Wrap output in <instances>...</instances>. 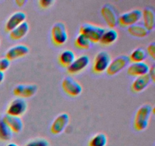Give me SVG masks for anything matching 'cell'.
Returning a JSON list of instances; mask_svg holds the SVG:
<instances>
[{"label": "cell", "mask_w": 155, "mask_h": 146, "mask_svg": "<svg viewBox=\"0 0 155 146\" xmlns=\"http://www.w3.org/2000/svg\"><path fill=\"white\" fill-rule=\"evenodd\" d=\"M25 146H49V143L45 138H36L27 142Z\"/></svg>", "instance_id": "4316f807"}, {"label": "cell", "mask_w": 155, "mask_h": 146, "mask_svg": "<svg viewBox=\"0 0 155 146\" xmlns=\"http://www.w3.org/2000/svg\"><path fill=\"white\" fill-rule=\"evenodd\" d=\"M127 30L130 34L136 37H145L149 33V31L147 30L144 24H140V23H136L133 25L130 26L128 27Z\"/></svg>", "instance_id": "ffe728a7"}, {"label": "cell", "mask_w": 155, "mask_h": 146, "mask_svg": "<svg viewBox=\"0 0 155 146\" xmlns=\"http://www.w3.org/2000/svg\"><path fill=\"white\" fill-rule=\"evenodd\" d=\"M26 2H27V1H25V0H22V1H21V0H18V1L15 2V3H16L19 7H21V6L24 5Z\"/></svg>", "instance_id": "1f68e13d"}, {"label": "cell", "mask_w": 155, "mask_h": 146, "mask_svg": "<svg viewBox=\"0 0 155 146\" xmlns=\"http://www.w3.org/2000/svg\"><path fill=\"white\" fill-rule=\"evenodd\" d=\"M148 75H149V77L151 78V82H154V80H155V66H154V65H152V66L149 68V71H148Z\"/></svg>", "instance_id": "4dcf8cb0"}, {"label": "cell", "mask_w": 155, "mask_h": 146, "mask_svg": "<svg viewBox=\"0 0 155 146\" xmlns=\"http://www.w3.org/2000/svg\"><path fill=\"white\" fill-rule=\"evenodd\" d=\"M111 61L110 54L106 51L98 52L95 56L92 65V70L95 73L100 74L107 71Z\"/></svg>", "instance_id": "3957f363"}, {"label": "cell", "mask_w": 155, "mask_h": 146, "mask_svg": "<svg viewBox=\"0 0 155 146\" xmlns=\"http://www.w3.org/2000/svg\"><path fill=\"white\" fill-rule=\"evenodd\" d=\"M70 121L69 115L66 113H62L56 116L51 126V132L54 135H58L64 132Z\"/></svg>", "instance_id": "30bf717a"}, {"label": "cell", "mask_w": 155, "mask_h": 146, "mask_svg": "<svg viewBox=\"0 0 155 146\" xmlns=\"http://www.w3.org/2000/svg\"><path fill=\"white\" fill-rule=\"evenodd\" d=\"M13 136V132L9 128L2 120L0 118V140L3 141H7L12 139Z\"/></svg>", "instance_id": "603a6c76"}, {"label": "cell", "mask_w": 155, "mask_h": 146, "mask_svg": "<svg viewBox=\"0 0 155 146\" xmlns=\"http://www.w3.org/2000/svg\"><path fill=\"white\" fill-rule=\"evenodd\" d=\"M153 110L150 104H144L138 109L134 119V127L136 130L141 132L146 129Z\"/></svg>", "instance_id": "6da1fadb"}, {"label": "cell", "mask_w": 155, "mask_h": 146, "mask_svg": "<svg viewBox=\"0 0 155 146\" xmlns=\"http://www.w3.org/2000/svg\"><path fill=\"white\" fill-rule=\"evenodd\" d=\"M4 78H5V73L3 72V71H0V84L4 81Z\"/></svg>", "instance_id": "d6a6232c"}, {"label": "cell", "mask_w": 155, "mask_h": 146, "mask_svg": "<svg viewBox=\"0 0 155 146\" xmlns=\"http://www.w3.org/2000/svg\"><path fill=\"white\" fill-rule=\"evenodd\" d=\"M147 53L144 49L136 48L131 53L130 56H129L130 61L132 62H142L146 59Z\"/></svg>", "instance_id": "cb8c5ba5"}, {"label": "cell", "mask_w": 155, "mask_h": 146, "mask_svg": "<svg viewBox=\"0 0 155 146\" xmlns=\"http://www.w3.org/2000/svg\"><path fill=\"white\" fill-rule=\"evenodd\" d=\"M149 68V65L145 62H133L131 65L128 66L127 73L130 75L139 77V76L145 75L148 74Z\"/></svg>", "instance_id": "9a60e30c"}, {"label": "cell", "mask_w": 155, "mask_h": 146, "mask_svg": "<svg viewBox=\"0 0 155 146\" xmlns=\"http://www.w3.org/2000/svg\"><path fill=\"white\" fill-rule=\"evenodd\" d=\"M117 38L118 33L117 32V30L112 28L107 29V30L105 29L104 32L103 33L101 40H100L99 43H101V44H102V45H110V44L116 42Z\"/></svg>", "instance_id": "7402d4cb"}, {"label": "cell", "mask_w": 155, "mask_h": 146, "mask_svg": "<svg viewBox=\"0 0 155 146\" xmlns=\"http://www.w3.org/2000/svg\"><path fill=\"white\" fill-rule=\"evenodd\" d=\"M105 29L91 24H83L80 27V33L85 35L92 43H99Z\"/></svg>", "instance_id": "7a4b0ae2"}, {"label": "cell", "mask_w": 155, "mask_h": 146, "mask_svg": "<svg viewBox=\"0 0 155 146\" xmlns=\"http://www.w3.org/2000/svg\"><path fill=\"white\" fill-rule=\"evenodd\" d=\"M2 120L15 133H20L22 131L24 124H23V121L21 117L5 114L2 117Z\"/></svg>", "instance_id": "2e32d148"}, {"label": "cell", "mask_w": 155, "mask_h": 146, "mask_svg": "<svg viewBox=\"0 0 155 146\" xmlns=\"http://www.w3.org/2000/svg\"><path fill=\"white\" fill-rule=\"evenodd\" d=\"M29 30H30V26H29L28 23L24 21V23L21 24L12 31L9 32L10 33L9 36L12 40H21L27 34Z\"/></svg>", "instance_id": "d6986e66"}, {"label": "cell", "mask_w": 155, "mask_h": 146, "mask_svg": "<svg viewBox=\"0 0 155 146\" xmlns=\"http://www.w3.org/2000/svg\"><path fill=\"white\" fill-rule=\"evenodd\" d=\"M29 47L24 44H18L11 47L5 53V58L9 61L24 57L29 53Z\"/></svg>", "instance_id": "4fadbf2b"}, {"label": "cell", "mask_w": 155, "mask_h": 146, "mask_svg": "<svg viewBox=\"0 0 155 146\" xmlns=\"http://www.w3.org/2000/svg\"><path fill=\"white\" fill-rule=\"evenodd\" d=\"M54 3V1L53 0H40L39 1V5L42 9H48L53 5Z\"/></svg>", "instance_id": "f546056e"}, {"label": "cell", "mask_w": 155, "mask_h": 146, "mask_svg": "<svg viewBox=\"0 0 155 146\" xmlns=\"http://www.w3.org/2000/svg\"><path fill=\"white\" fill-rule=\"evenodd\" d=\"M0 42H1V41H0Z\"/></svg>", "instance_id": "e575fe53"}, {"label": "cell", "mask_w": 155, "mask_h": 146, "mask_svg": "<svg viewBox=\"0 0 155 146\" xmlns=\"http://www.w3.org/2000/svg\"><path fill=\"white\" fill-rule=\"evenodd\" d=\"M142 18V11L133 9L130 12L123 13L118 17V24L121 27H130L140 21Z\"/></svg>", "instance_id": "5b68a950"}, {"label": "cell", "mask_w": 155, "mask_h": 146, "mask_svg": "<svg viewBox=\"0 0 155 146\" xmlns=\"http://www.w3.org/2000/svg\"><path fill=\"white\" fill-rule=\"evenodd\" d=\"M9 66H10V61L8 59H6L5 57L0 59V71L4 72L9 68Z\"/></svg>", "instance_id": "83f0119b"}, {"label": "cell", "mask_w": 155, "mask_h": 146, "mask_svg": "<svg viewBox=\"0 0 155 146\" xmlns=\"http://www.w3.org/2000/svg\"><path fill=\"white\" fill-rule=\"evenodd\" d=\"M51 40L55 45H64L68 39V34L64 24L62 22L55 23L51 28Z\"/></svg>", "instance_id": "277c9868"}, {"label": "cell", "mask_w": 155, "mask_h": 146, "mask_svg": "<svg viewBox=\"0 0 155 146\" xmlns=\"http://www.w3.org/2000/svg\"><path fill=\"white\" fill-rule=\"evenodd\" d=\"M62 88L65 93L72 97L80 95L83 91V88L79 82L71 77H65L62 81Z\"/></svg>", "instance_id": "9c48e42d"}, {"label": "cell", "mask_w": 155, "mask_h": 146, "mask_svg": "<svg viewBox=\"0 0 155 146\" xmlns=\"http://www.w3.org/2000/svg\"><path fill=\"white\" fill-rule=\"evenodd\" d=\"M27 109V101L24 98L17 97L14 99L7 107L6 114L14 116L20 117L24 115Z\"/></svg>", "instance_id": "52a82bcc"}, {"label": "cell", "mask_w": 155, "mask_h": 146, "mask_svg": "<svg viewBox=\"0 0 155 146\" xmlns=\"http://www.w3.org/2000/svg\"><path fill=\"white\" fill-rule=\"evenodd\" d=\"M92 43L85 35L80 33L75 39V46L80 50H87L90 48Z\"/></svg>", "instance_id": "484cf974"}, {"label": "cell", "mask_w": 155, "mask_h": 146, "mask_svg": "<svg viewBox=\"0 0 155 146\" xmlns=\"http://www.w3.org/2000/svg\"><path fill=\"white\" fill-rule=\"evenodd\" d=\"M130 59L129 56L125 55H121L117 56L114 59L110 61V63L109 65L108 68L107 69V74L109 75H114L122 71L123 69L128 66L130 63Z\"/></svg>", "instance_id": "ba28073f"}, {"label": "cell", "mask_w": 155, "mask_h": 146, "mask_svg": "<svg viewBox=\"0 0 155 146\" xmlns=\"http://www.w3.org/2000/svg\"><path fill=\"white\" fill-rule=\"evenodd\" d=\"M142 17H143V24L148 31L152 30L155 26L154 11L151 8L146 7L142 12Z\"/></svg>", "instance_id": "ac0fdd59"}, {"label": "cell", "mask_w": 155, "mask_h": 146, "mask_svg": "<svg viewBox=\"0 0 155 146\" xmlns=\"http://www.w3.org/2000/svg\"><path fill=\"white\" fill-rule=\"evenodd\" d=\"M107 143V137L104 133H97L90 138L89 146H106Z\"/></svg>", "instance_id": "d4e9b609"}, {"label": "cell", "mask_w": 155, "mask_h": 146, "mask_svg": "<svg viewBox=\"0 0 155 146\" xmlns=\"http://www.w3.org/2000/svg\"><path fill=\"white\" fill-rule=\"evenodd\" d=\"M6 146H18V145L17 144H15V143L12 142V143H8Z\"/></svg>", "instance_id": "836d02e7"}, {"label": "cell", "mask_w": 155, "mask_h": 146, "mask_svg": "<svg viewBox=\"0 0 155 146\" xmlns=\"http://www.w3.org/2000/svg\"><path fill=\"white\" fill-rule=\"evenodd\" d=\"M101 14L110 28L114 29L118 24V15L114 5L109 3L103 5L101 9Z\"/></svg>", "instance_id": "8992f818"}, {"label": "cell", "mask_w": 155, "mask_h": 146, "mask_svg": "<svg viewBox=\"0 0 155 146\" xmlns=\"http://www.w3.org/2000/svg\"><path fill=\"white\" fill-rule=\"evenodd\" d=\"M146 53L147 54L149 55L153 59H155V43L154 42L150 43L149 45L147 47Z\"/></svg>", "instance_id": "f1b7e54d"}, {"label": "cell", "mask_w": 155, "mask_h": 146, "mask_svg": "<svg viewBox=\"0 0 155 146\" xmlns=\"http://www.w3.org/2000/svg\"><path fill=\"white\" fill-rule=\"evenodd\" d=\"M26 18H27L26 14L24 12H21V11L13 13L9 17L7 21H6L5 26V31L11 32L15 27L19 26L22 23H24L25 21Z\"/></svg>", "instance_id": "5bb4252c"}, {"label": "cell", "mask_w": 155, "mask_h": 146, "mask_svg": "<svg viewBox=\"0 0 155 146\" xmlns=\"http://www.w3.org/2000/svg\"><path fill=\"white\" fill-rule=\"evenodd\" d=\"M36 85H18L15 87L13 93L15 96L21 98H28L33 97L37 92Z\"/></svg>", "instance_id": "7c38bea8"}, {"label": "cell", "mask_w": 155, "mask_h": 146, "mask_svg": "<svg viewBox=\"0 0 155 146\" xmlns=\"http://www.w3.org/2000/svg\"><path fill=\"white\" fill-rule=\"evenodd\" d=\"M151 79L148 74L139 76L133 81L131 85V88L134 92H141V91H144L151 84Z\"/></svg>", "instance_id": "e0dca14e"}, {"label": "cell", "mask_w": 155, "mask_h": 146, "mask_svg": "<svg viewBox=\"0 0 155 146\" xmlns=\"http://www.w3.org/2000/svg\"><path fill=\"white\" fill-rule=\"evenodd\" d=\"M76 59L75 53L71 50H65L59 54L58 62L63 67L68 68Z\"/></svg>", "instance_id": "44dd1931"}, {"label": "cell", "mask_w": 155, "mask_h": 146, "mask_svg": "<svg viewBox=\"0 0 155 146\" xmlns=\"http://www.w3.org/2000/svg\"><path fill=\"white\" fill-rule=\"evenodd\" d=\"M89 62H90V59L87 55H81L74 59L72 64L67 68L68 73L74 75L81 72L89 65Z\"/></svg>", "instance_id": "8fae6325"}]
</instances>
